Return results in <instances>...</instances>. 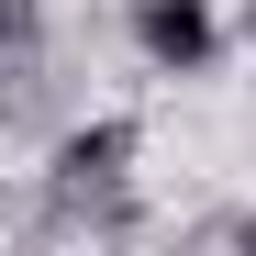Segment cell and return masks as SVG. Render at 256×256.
<instances>
[{"label":"cell","instance_id":"obj_1","mask_svg":"<svg viewBox=\"0 0 256 256\" xmlns=\"http://www.w3.org/2000/svg\"><path fill=\"white\" fill-rule=\"evenodd\" d=\"M134 45L167 78H200L212 67V0H134Z\"/></svg>","mask_w":256,"mask_h":256},{"label":"cell","instance_id":"obj_2","mask_svg":"<svg viewBox=\"0 0 256 256\" xmlns=\"http://www.w3.org/2000/svg\"><path fill=\"white\" fill-rule=\"evenodd\" d=\"M134 122L122 112H100V122H78V134L56 145V190H100V178H134Z\"/></svg>","mask_w":256,"mask_h":256},{"label":"cell","instance_id":"obj_3","mask_svg":"<svg viewBox=\"0 0 256 256\" xmlns=\"http://www.w3.org/2000/svg\"><path fill=\"white\" fill-rule=\"evenodd\" d=\"M223 245H245V256H256V212H234V223H223Z\"/></svg>","mask_w":256,"mask_h":256},{"label":"cell","instance_id":"obj_4","mask_svg":"<svg viewBox=\"0 0 256 256\" xmlns=\"http://www.w3.org/2000/svg\"><path fill=\"white\" fill-rule=\"evenodd\" d=\"M245 34H256V0H245Z\"/></svg>","mask_w":256,"mask_h":256}]
</instances>
